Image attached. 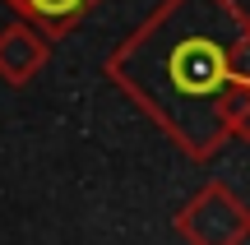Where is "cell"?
Returning <instances> with one entry per match:
<instances>
[{"label": "cell", "instance_id": "obj_3", "mask_svg": "<svg viewBox=\"0 0 250 245\" xmlns=\"http://www.w3.org/2000/svg\"><path fill=\"white\" fill-rule=\"evenodd\" d=\"M46 60H51V37L33 28L28 19H19L0 33V79L9 88H28L46 70Z\"/></svg>", "mask_w": 250, "mask_h": 245}, {"label": "cell", "instance_id": "obj_1", "mask_svg": "<svg viewBox=\"0 0 250 245\" xmlns=\"http://www.w3.org/2000/svg\"><path fill=\"white\" fill-rule=\"evenodd\" d=\"M246 28L250 14L236 0H162L107 56V79L167 130L190 162H213L232 144L223 107L236 88Z\"/></svg>", "mask_w": 250, "mask_h": 245}, {"label": "cell", "instance_id": "obj_2", "mask_svg": "<svg viewBox=\"0 0 250 245\" xmlns=\"http://www.w3.org/2000/svg\"><path fill=\"white\" fill-rule=\"evenodd\" d=\"M176 236L186 245H246L250 204L227 181H204L176 208Z\"/></svg>", "mask_w": 250, "mask_h": 245}, {"label": "cell", "instance_id": "obj_4", "mask_svg": "<svg viewBox=\"0 0 250 245\" xmlns=\"http://www.w3.org/2000/svg\"><path fill=\"white\" fill-rule=\"evenodd\" d=\"M98 5L102 0H9V9H19V19H28L33 28H42L51 42L65 37L70 28H79Z\"/></svg>", "mask_w": 250, "mask_h": 245}]
</instances>
